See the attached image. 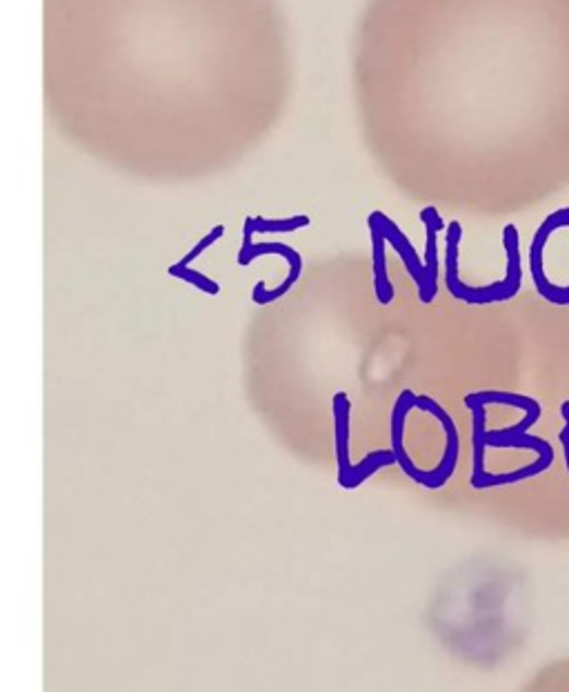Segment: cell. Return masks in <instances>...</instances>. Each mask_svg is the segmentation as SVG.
Wrapping results in <instances>:
<instances>
[{"mask_svg":"<svg viewBox=\"0 0 569 692\" xmlns=\"http://www.w3.org/2000/svg\"><path fill=\"white\" fill-rule=\"evenodd\" d=\"M221 0H43V87L62 139L111 169L171 180L216 150Z\"/></svg>","mask_w":569,"mask_h":692,"instance_id":"obj_1","label":"cell"},{"mask_svg":"<svg viewBox=\"0 0 569 692\" xmlns=\"http://www.w3.org/2000/svg\"><path fill=\"white\" fill-rule=\"evenodd\" d=\"M465 401H478L483 406H510V408H519L525 412V417L502 430H487L485 432V444L487 448H496V450H534L538 455V459L554 464V448L549 446V442H545L543 436H532L530 427H534L543 414V408L538 401H534L532 397L525 395H517V392H474L467 395Z\"/></svg>","mask_w":569,"mask_h":692,"instance_id":"obj_2","label":"cell"},{"mask_svg":"<svg viewBox=\"0 0 569 692\" xmlns=\"http://www.w3.org/2000/svg\"><path fill=\"white\" fill-rule=\"evenodd\" d=\"M505 249H508V277L489 288H467L459 279V241H461V225L452 223L448 234V290L454 298L472 305H487V303H502L510 301L521 290V261H519V234L517 227L508 225L502 232Z\"/></svg>","mask_w":569,"mask_h":692,"instance_id":"obj_3","label":"cell"},{"mask_svg":"<svg viewBox=\"0 0 569 692\" xmlns=\"http://www.w3.org/2000/svg\"><path fill=\"white\" fill-rule=\"evenodd\" d=\"M334 412V442H336V464H339V485L343 490H356L360 488L369 477L381 472L383 468L396 466L392 450H376L367 455L360 464L352 461L349 453V412L352 401L345 392L334 395L332 401Z\"/></svg>","mask_w":569,"mask_h":692,"instance_id":"obj_4","label":"cell"},{"mask_svg":"<svg viewBox=\"0 0 569 692\" xmlns=\"http://www.w3.org/2000/svg\"><path fill=\"white\" fill-rule=\"evenodd\" d=\"M416 410L436 419V423L442 427V432H446V450H442L438 466L431 470H423V479L418 483L425 490H440L450 483V479L454 477V472L459 468L461 434H459V427H457L452 414L442 408L436 399H431L427 395H416Z\"/></svg>","mask_w":569,"mask_h":692,"instance_id":"obj_5","label":"cell"},{"mask_svg":"<svg viewBox=\"0 0 569 692\" xmlns=\"http://www.w3.org/2000/svg\"><path fill=\"white\" fill-rule=\"evenodd\" d=\"M560 225H569V210H562V212L549 216L543 223V227L538 230V234H536V238L532 243V251H530V270H532V279H534V285H536V292H538V296H543L552 305H569V288L552 285L547 281V277H545V270H543V247H545V241Z\"/></svg>","mask_w":569,"mask_h":692,"instance_id":"obj_6","label":"cell"},{"mask_svg":"<svg viewBox=\"0 0 569 692\" xmlns=\"http://www.w3.org/2000/svg\"><path fill=\"white\" fill-rule=\"evenodd\" d=\"M416 410V392L412 390H403L392 408V453L396 459V466L401 468V472L405 477H410L414 483H420L423 479V470L412 461V457L407 455L405 448V427H407V417L410 412Z\"/></svg>","mask_w":569,"mask_h":692,"instance_id":"obj_7","label":"cell"},{"mask_svg":"<svg viewBox=\"0 0 569 692\" xmlns=\"http://www.w3.org/2000/svg\"><path fill=\"white\" fill-rule=\"evenodd\" d=\"M369 223H371V227H376L378 232L383 234V238H388V241L396 247V251L401 255L405 268L410 270L412 279H414L416 285H418V298H420L423 303H431V301L436 298V290L429 288L427 277H425V268L420 266V261H418V257H416L414 247L410 245V241H407V238L394 227V223H392L390 219H386L383 214H374V216L369 219Z\"/></svg>","mask_w":569,"mask_h":692,"instance_id":"obj_8","label":"cell"},{"mask_svg":"<svg viewBox=\"0 0 569 692\" xmlns=\"http://www.w3.org/2000/svg\"><path fill=\"white\" fill-rule=\"evenodd\" d=\"M465 408L472 410V477L485 472V432H487V406L478 401H465Z\"/></svg>","mask_w":569,"mask_h":692,"instance_id":"obj_9","label":"cell"},{"mask_svg":"<svg viewBox=\"0 0 569 692\" xmlns=\"http://www.w3.org/2000/svg\"><path fill=\"white\" fill-rule=\"evenodd\" d=\"M374 232V283H376V298L381 305H390L394 301V288L388 279V266H386V245L383 234L376 227Z\"/></svg>","mask_w":569,"mask_h":692,"instance_id":"obj_10","label":"cell"},{"mask_svg":"<svg viewBox=\"0 0 569 692\" xmlns=\"http://www.w3.org/2000/svg\"><path fill=\"white\" fill-rule=\"evenodd\" d=\"M560 414L565 419V427L558 432V442L562 446V455H565V466H567V472H569V401H565L560 406Z\"/></svg>","mask_w":569,"mask_h":692,"instance_id":"obj_11","label":"cell"}]
</instances>
